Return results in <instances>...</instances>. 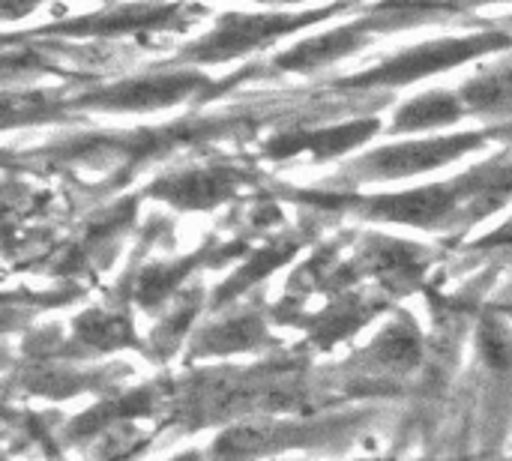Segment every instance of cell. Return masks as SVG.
<instances>
[{
	"label": "cell",
	"mask_w": 512,
	"mask_h": 461,
	"mask_svg": "<svg viewBox=\"0 0 512 461\" xmlns=\"http://www.w3.org/2000/svg\"><path fill=\"white\" fill-rule=\"evenodd\" d=\"M75 330L84 342L111 351V348H126L132 345V327L126 318L120 315H108V312H87L75 321Z\"/></svg>",
	"instance_id": "obj_15"
},
{
	"label": "cell",
	"mask_w": 512,
	"mask_h": 461,
	"mask_svg": "<svg viewBox=\"0 0 512 461\" xmlns=\"http://www.w3.org/2000/svg\"><path fill=\"white\" fill-rule=\"evenodd\" d=\"M366 27L369 24H357V27H339V30H330V33H321L303 45H294L291 51H285L276 63L282 69H315V66H324L354 48L363 45L366 39Z\"/></svg>",
	"instance_id": "obj_8"
},
{
	"label": "cell",
	"mask_w": 512,
	"mask_h": 461,
	"mask_svg": "<svg viewBox=\"0 0 512 461\" xmlns=\"http://www.w3.org/2000/svg\"><path fill=\"white\" fill-rule=\"evenodd\" d=\"M267 330L255 315H243V318H228L222 324H216L213 330H207L201 336L198 351L201 354H237V351H249L258 342H264Z\"/></svg>",
	"instance_id": "obj_10"
},
{
	"label": "cell",
	"mask_w": 512,
	"mask_h": 461,
	"mask_svg": "<svg viewBox=\"0 0 512 461\" xmlns=\"http://www.w3.org/2000/svg\"><path fill=\"white\" fill-rule=\"evenodd\" d=\"M189 267H192V261H180V264H168V267L156 264V267L144 270L141 282H138V300L144 306H156L159 300H165L174 291V285L189 273Z\"/></svg>",
	"instance_id": "obj_17"
},
{
	"label": "cell",
	"mask_w": 512,
	"mask_h": 461,
	"mask_svg": "<svg viewBox=\"0 0 512 461\" xmlns=\"http://www.w3.org/2000/svg\"><path fill=\"white\" fill-rule=\"evenodd\" d=\"M504 240H507V243H512V231L510 234H498V237H492V243H504Z\"/></svg>",
	"instance_id": "obj_19"
},
{
	"label": "cell",
	"mask_w": 512,
	"mask_h": 461,
	"mask_svg": "<svg viewBox=\"0 0 512 461\" xmlns=\"http://www.w3.org/2000/svg\"><path fill=\"white\" fill-rule=\"evenodd\" d=\"M477 348H480V357L489 369L512 372V336L510 330H504L501 321H495V318L483 321L480 336H477Z\"/></svg>",
	"instance_id": "obj_16"
},
{
	"label": "cell",
	"mask_w": 512,
	"mask_h": 461,
	"mask_svg": "<svg viewBox=\"0 0 512 461\" xmlns=\"http://www.w3.org/2000/svg\"><path fill=\"white\" fill-rule=\"evenodd\" d=\"M195 318V300H186L183 306H177L174 312H168L165 324L153 333V342L159 351H171L189 330V321Z\"/></svg>",
	"instance_id": "obj_18"
},
{
	"label": "cell",
	"mask_w": 512,
	"mask_h": 461,
	"mask_svg": "<svg viewBox=\"0 0 512 461\" xmlns=\"http://www.w3.org/2000/svg\"><path fill=\"white\" fill-rule=\"evenodd\" d=\"M465 114V102L462 96L453 93H423L414 102H408L405 108H399L396 114V132H420V129H432V126H444L453 123Z\"/></svg>",
	"instance_id": "obj_9"
},
{
	"label": "cell",
	"mask_w": 512,
	"mask_h": 461,
	"mask_svg": "<svg viewBox=\"0 0 512 461\" xmlns=\"http://www.w3.org/2000/svg\"><path fill=\"white\" fill-rule=\"evenodd\" d=\"M207 87V81L195 72H165V75H147V78H129L123 84L105 87L84 99V105L111 108V111H153L174 105L192 93Z\"/></svg>",
	"instance_id": "obj_5"
},
{
	"label": "cell",
	"mask_w": 512,
	"mask_h": 461,
	"mask_svg": "<svg viewBox=\"0 0 512 461\" xmlns=\"http://www.w3.org/2000/svg\"><path fill=\"white\" fill-rule=\"evenodd\" d=\"M372 354L387 366H417L420 363V336L408 321L390 324L372 345Z\"/></svg>",
	"instance_id": "obj_14"
},
{
	"label": "cell",
	"mask_w": 512,
	"mask_h": 461,
	"mask_svg": "<svg viewBox=\"0 0 512 461\" xmlns=\"http://www.w3.org/2000/svg\"><path fill=\"white\" fill-rule=\"evenodd\" d=\"M234 186L237 174L228 168H189L174 177H165L150 192L183 210H207L222 204L234 192Z\"/></svg>",
	"instance_id": "obj_7"
},
{
	"label": "cell",
	"mask_w": 512,
	"mask_h": 461,
	"mask_svg": "<svg viewBox=\"0 0 512 461\" xmlns=\"http://www.w3.org/2000/svg\"><path fill=\"white\" fill-rule=\"evenodd\" d=\"M279 447V432L273 426H237L213 444L216 461H249Z\"/></svg>",
	"instance_id": "obj_12"
},
{
	"label": "cell",
	"mask_w": 512,
	"mask_h": 461,
	"mask_svg": "<svg viewBox=\"0 0 512 461\" xmlns=\"http://www.w3.org/2000/svg\"><path fill=\"white\" fill-rule=\"evenodd\" d=\"M492 138H495V132H465V135H453V138L393 144V147L369 153L357 168H363L369 177H378V180H399V177L423 174L429 168H441L477 147H486Z\"/></svg>",
	"instance_id": "obj_3"
},
{
	"label": "cell",
	"mask_w": 512,
	"mask_h": 461,
	"mask_svg": "<svg viewBox=\"0 0 512 461\" xmlns=\"http://www.w3.org/2000/svg\"><path fill=\"white\" fill-rule=\"evenodd\" d=\"M462 102L483 114H510L512 111V66L492 69L486 75H477L465 84Z\"/></svg>",
	"instance_id": "obj_11"
},
{
	"label": "cell",
	"mask_w": 512,
	"mask_h": 461,
	"mask_svg": "<svg viewBox=\"0 0 512 461\" xmlns=\"http://www.w3.org/2000/svg\"><path fill=\"white\" fill-rule=\"evenodd\" d=\"M333 9H318V12H306V15H231L225 18L210 36H204L189 57L192 60H207V63H219L237 54H246L264 42H273L276 36L306 24V21H318L324 15H330Z\"/></svg>",
	"instance_id": "obj_4"
},
{
	"label": "cell",
	"mask_w": 512,
	"mask_h": 461,
	"mask_svg": "<svg viewBox=\"0 0 512 461\" xmlns=\"http://www.w3.org/2000/svg\"><path fill=\"white\" fill-rule=\"evenodd\" d=\"M483 177H486V171H477V174L459 177L453 183H438V186H423V189H411V192H399V195H378L369 201H357V207H363V213L372 219L402 222V225H414V228H432V225L453 219L459 207L465 216L468 204L474 201V195L483 186Z\"/></svg>",
	"instance_id": "obj_1"
},
{
	"label": "cell",
	"mask_w": 512,
	"mask_h": 461,
	"mask_svg": "<svg viewBox=\"0 0 512 461\" xmlns=\"http://www.w3.org/2000/svg\"><path fill=\"white\" fill-rule=\"evenodd\" d=\"M297 240L294 243H273V246H267L264 252H258V255H252L225 285H222V291L216 294V300L219 303H225V300H231V297H237L240 291H246L249 285H255V282H261L264 276H270L276 267H282L294 252H297Z\"/></svg>",
	"instance_id": "obj_13"
},
{
	"label": "cell",
	"mask_w": 512,
	"mask_h": 461,
	"mask_svg": "<svg viewBox=\"0 0 512 461\" xmlns=\"http://www.w3.org/2000/svg\"><path fill=\"white\" fill-rule=\"evenodd\" d=\"M375 132H378V120H354V123H342V126L312 129V132H288L267 144V156L285 159V156H297V153H312L318 159H327V156L354 150L357 144L369 141Z\"/></svg>",
	"instance_id": "obj_6"
},
{
	"label": "cell",
	"mask_w": 512,
	"mask_h": 461,
	"mask_svg": "<svg viewBox=\"0 0 512 461\" xmlns=\"http://www.w3.org/2000/svg\"><path fill=\"white\" fill-rule=\"evenodd\" d=\"M510 36L504 33H480V36H468V39H441V42H429V45H417L411 51H402L396 57H390L387 63H381L378 69L351 78V87H378V84H408L426 75H435L441 69L468 63L486 51L504 48L510 45Z\"/></svg>",
	"instance_id": "obj_2"
}]
</instances>
